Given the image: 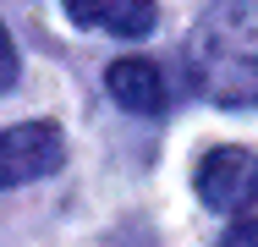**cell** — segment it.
Returning a JSON list of instances; mask_svg holds the SVG:
<instances>
[{"label": "cell", "mask_w": 258, "mask_h": 247, "mask_svg": "<svg viewBox=\"0 0 258 247\" xmlns=\"http://www.w3.org/2000/svg\"><path fill=\"white\" fill-rule=\"evenodd\" d=\"M220 247H258V220H236V225L225 231Z\"/></svg>", "instance_id": "6"}, {"label": "cell", "mask_w": 258, "mask_h": 247, "mask_svg": "<svg viewBox=\"0 0 258 247\" xmlns=\"http://www.w3.org/2000/svg\"><path fill=\"white\" fill-rule=\"evenodd\" d=\"M60 159H66V138H60L55 121H17L0 138V181L28 187V181L60 170Z\"/></svg>", "instance_id": "3"}, {"label": "cell", "mask_w": 258, "mask_h": 247, "mask_svg": "<svg viewBox=\"0 0 258 247\" xmlns=\"http://www.w3.org/2000/svg\"><path fill=\"white\" fill-rule=\"evenodd\" d=\"M192 187L214 214H247L258 203V154L247 148H209L192 170Z\"/></svg>", "instance_id": "2"}, {"label": "cell", "mask_w": 258, "mask_h": 247, "mask_svg": "<svg viewBox=\"0 0 258 247\" xmlns=\"http://www.w3.org/2000/svg\"><path fill=\"white\" fill-rule=\"evenodd\" d=\"M104 88H110V99H115L121 110H132V115H165V104H170L165 72H159L154 60H143V55L115 60V66L104 72Z\"/></svg>", "instance_id": "4"}, {"label": "cell", "mask_w": 258, "mask_h": 247, "mask_svg": "<svg viewBox=\"0 0 258 247\" xmlns=\"http://www.w3.org/2000/svg\"><path fill=\"white\" fill-rule=\"evenodd\" d=\"M187 83L220 110L258 104V0H214L187 39Z\"/></svg>", "instance_id": "1"}, {"label": "cell", "mask_w": 258, "mask_h": 247, "mask_svg": "<svg viewBox=\"0 0 258 247\" xmlns=\"http://www.w3.org/2000/svg\"><path fill=\"white\" fill-rule=\"evenodd\" d=\"M66 11L72 22L115 33V39H143L154 28V0H66Z\"/></svg>", "instance_id": "5"}]
</instances>
